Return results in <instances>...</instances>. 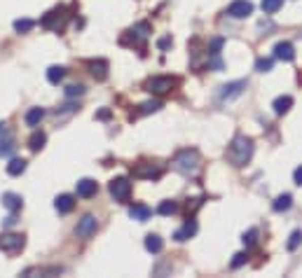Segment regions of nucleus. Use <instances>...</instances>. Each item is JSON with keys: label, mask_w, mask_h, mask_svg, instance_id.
Masks as SVG:
<instances>
[{"label": "nucleus", "mask_w": 302, "mask_h": 278, "mask_svg": "<svg viewBox=\"0 0 302 278\" xmlns=\"http://www.w3.org/2000/svg\"><path fill=\"white\" fill-rule=\"evenodd\" d=\"M253 157V140L246 136H237L227 147V159L232 166H246Z\"/></svg>", "instance_id": "1"}, {"label": "nucleus", "mask_w": 302, "mask_h": 278, "mask_svg": "<svg viewBox=\"0 0 302 278\" xmlns=\"http://www.w3.org/2000/svg\"><path fill=\"white\" fill-rule=\"evenodd\" d=\"M199 152L197 150H181L174 159V169L183 176H197L199 171Z\"/></svg>", "instance_id": "2"}, {"label": "nucleus", "mask_w": 302, "mask_h": 278, "mask_svg": "<svg viewBox=\"0 0 302 278\" xmlns=\"http://www.w3.org/2000/svg\"><path fill=\"white\" fill-rule=\"evenodd\" d=\"M174 87H178V80L176 77H166V75H157V77L145 80L143 89L148 94H155V96H162V94H169Z\"/></svg>", "instance_id": "3"}, {"label": "nucleus", "mask_w": 302, "mask_h": 278, "mask_svg": "<svg viewBox=\"0 0 302 278\" xmlns=\"http://www.w3.org/2000/svg\"><path fill=\"white\" fill-rule=\"evenodd\" d=\"M108 192L110 196L115 201H120V204H127L129 196H131V182H129V178L120 176V178H113L108 185Z\"/></svg>", "instance_id": "4"}, {"label": "nucleus", "mask_w": 302, "mask_h": 278, "mask_svg": "<svg viewBox=\"0 0 302 278\" xmlns=\"http://www.w3.org/2000/svg\"><path fill=\"white\" fill-rule=\"evenodd\" d=\"M26 246V236L24 234H3L0 236V250L7 255H17L21 253Z\"/></svg>", "instance_id": "5"}, {"label": "nucleus", "mask_w": 302, "mask_h": 278, "mask_svg": "<svg viewBox=\"0 0 302 278\" xmlns=\"http://www.w3.org/2000/svg\"><path fill=\"white\" fill-rule=\"evenodd\" d=\"M98 229V222L94 215H85L82 220H78V224H75V234L80 236V239H91V236L96 234Z\"/></svg>", "instance_id": "6"}, {"label": "nucleus", "mask_w": 302, "mask_h": 278, "mask_svg": "<svg viewBox=\"0 0 302 278\" xmlns=\"http://www.w3.org/2000/svg\"><path fill=\"white\" fill-rule=\"evenodd\" d=\"M227 14H230L232 19H246L248 14H253V5H251L248 0H234V3H230V7H227Z\"/></svg>", "instance_id": "7"}, {"label": "nucleus", "mask_w": 302, "mask_h": 278, "mask_svg": "<svg viewBox=\"0 0 302 278\" xmlns=\"http://www.w3.org/2000/svg\"><path fill=\"white\" fill-rule=\"evenodd\" d=\"M246 89V80H237V82H227V85L220 89V98L223 101H232V98L242 96V91Z\"/></svg>", "instance_id": "8"}, {"label": "nucleus", "mask_w": 302, "mask_h": 278, "mask_svg": "<svg viewBox=\"0 0 302 278\" xmlns=\"http://www.w3.org/2000/svg\"><path fill=\"white\" fill-rule=\"evenodd\" d=\"M75 189H78V196H82V199H91V196L98 192V185H96V180H91V178H82V180H78Z\"/></svg>", "instance_id": "9"}, {"label": "nucleus", "mask_w": 302, "mask_h": 278, "mask_svg": "<svg viewBox=\"0 0 302 278\" xmlns=\"http://www.w3.org/2000/svg\"><path fill=\"white\" fill-rule=\"evenodd\" d=\"M87 68H89V73L94 75V80H98V82H103V80L108 77V61H106V59L89 61Z\"/></svg>", "instance_id": "10"}, {"label": "nucleus", "mask_w": 302, "mask_h": 278, "mask_svg": "<svg viewBox=\"0 0 302 278\" xmlns=\"http://www.w3.org/2000/svg\"><path fill=\"white\" fill-rule=\"evenodd\" d=\"M274 59L293 61L295 59V47H293L290 43H277V47H274Z\"/></svg>", "instance_id": "11"}, {"label": "nucleus", "mask_w": 302, "mask_h": 278, "mask_svg": "<svg viewBox=\"0 0 302 278\" xmlns=\"http://www.w3.org/2000/svg\"><path fill=\"white\" fill-rule=\"evenodd\" d=\"M3 206H5L10 213H17V211H21V206H24V201H21V196L19 194H14V192H5L3 194Z\"/></svg>", "instance_id": "12"}, {"label": "nucleus", "mask_w": 302, "mask_h": 278, "mask_svg": "<svg viewBox=\"0 0 302 278\" xmlns=\"http://www.w3.org/2000/svg\"><path fill=\"white\" fill-rule=\"evenodd\" d=\"M133 176L152 180V178H159V176H162V171H159L157 166H152V164H141V166H136V169H133Z\"/></svg>", "instance_id": "13"}, {"label": "nucleus", "mask_w": 302, "mask_h": 278, "mask_svg": "<svg viewBox=\"0 0 302 278\" xmlns=\"http://www.w3.org/2000/svg\"><path fill=\"white\" fill-rule=\"evenodd\" d=\"M54 208L59 213H71L75 208V196L73 194H59L54 199Z\"/></svg>", "instance_id": "14"}, {"label": "nucleus", "mask_w": 302, "mask_h": 278, "mask_svg": "<svg viewBox=\"0 0 302 278\" xmlns=\"http://www.w3.org/2000/svg\"><path fill=\"white\" fill-rule=\"evenodd\" d=\"M197 234V222H194V220H187L185 224H183V229H178L174 234V239L178 243H183V241H187V239H190V236H194Z\"/></svg>", "instance_id": "15"}, {"label": "nucleus", "mask_w": 302, "mask_h": 278, "mask_svg": "<svg viewBox=\"0 0 302 278\" xmlns=\"http://www.w3.org/2000/svg\"><path fill=\"white\" fill-rule=\"evenodd\" d=\"M150 215H152V211L148 208V206H143V204H133L131 208H129V218L139 220V222H145Z\"/></svg>", "instance_id": "16"}, {"label": "nucleus", "mask_w": 302, "mask_h": 278, "mask_svg": "<svg viewBox=\"0 0 302 278\" xmlns=\"http://www.w3.org/2000/svg\"><path fill=\"white\" fill-rule=\"evenodd\" d=\"M45 143H47V136H45L43 131H33V136L28 138V150L30 152H40L45 147Z\"/></svg>", "instance_id": "17"}, {"label": "nucleus", "mask_w": 302, "mask_h": 278, "mask_svg": "<svg viewBox=\"0 0 302 278\" xmlns=\"http://www.w3.org/2000/svg\"><path fill=\"white\" fill-rule=\"evenodd\" d=\"M162 248H164V241L157 234L145 236V250H148V253H162Z\"/></svg>", "instance_id": "18"}, {"label": "nucleus", "mask_w": 302, "mask_h": 278, "mask_svg": "<svg viewBox=\"0 0 302 278\" xmlns=\"http://www.w3.org/2000/svg\"><path fill=\"white\" fill-rule=\"evenodd\" d=\"M272 108H274V112H277V115H286V112L293 108V98H290V96H279L277 101H274Z\"/></svg>", "instance_id": "19"}, {"label": "nucleus", "mask_w": 302, "mask_h": 278, "mask_svg": "<svg viewBox=\"0 0 302 278\" xmlns=\"http://www.w3.org/2000/svg\"><path fill=\"white\" fill-rule=\"evenodd\" d=\"M43 117H45L43 108H30L28 112H26V124H28V127H38V124L43 122Z\"/></svg>", "instance_id": "20"}, {"label": "nucleus", "mask_w": 302, "mask_h": 278, "mask_svg": "<svg viewBox=\"0 0 302 278\" xmlns=\"http://www.w3.org/2000/svg\"><path fill=\"white\" fill-rule=\"evenodd\" d=\"M61 17H63V10H52V12H47V14H45L40 24H43L45 28L56 30V24H54V21H56V19H61Z\"/></svg>", "instance_id": "21"}, {"label": "nucleus", "mask_w": 302, "mask_h": 278, "mask_svg": "<svg viewBox=\"0 0 302 278\" xmlns=\"http://www.w3.org/2000/svg\"><path fill=\"white\" fill-rule=\"evenodd\" d=\"M290 206H293V196H290V194H281V196H277V201L272 204V208L277 213H284V211H288Z\"/></svg>", "instance_id": "22"}, {"label": "nucleus", "mask_w": 302, "mask_h": 278, "mask_svg": "<svg viewBox=\"0 0 302 278\" xmlns=\"http://www.w3.org/2000/svg\"><path fill=\"white\" fill-rule=\"evenodd\" d=\"M63 75H66V68H61V66L47 68V80L52 82V85H59L61 80H63Z\"/></svg>", "instance_id": "23"}, {"label": "nucleus", "mask_w": 302, "mask_h": 278, "mask_svg": "<svg viewBox=\"0 0 302 278\" xmlns=\"http://www.w3.org/2000/svg\"><path fill=\"white\" fill-rule=\"evenodd\" d=\"M24 171H26V159H12L7 164V173L10 176H21Z\"/></svg>", "instance_id": "24"}, {"label": "nucleus", "mask_w": 302, "mask_h": 278, "mask_svg": "<svg viewBox=\"0 0 302 278\" xmlns=\"http://www.w3.org/2000/svg\"><path fill=\"white\" fill-rule=\"evenodd\" d=\"M176 211H178L176 201H162V204L157 206V213H159V215H174Z\"/></svg>", "instance_id": "25"}, {"label": "nucleus", "mask_w": 302, "mask_h": 278, "mask_svg": "<svg viewBox=\"0 0 302 278\" xmlns=\"http://www.w3.org/2000/svg\"><path fill=\"white\" fill-rule=\"evenodd\" d=\"M159 108H162V101H148V103H143V105H141L139 115H150V112H157Z\"/></svg>", "instance_id": "26"}, {"label": "nucleus", "mask_w": 302, "mask_h": 278, "mask_svg": "<svg viewBox=\"0 0 302 278\" xmlns=\"http://www.w3.org/2000/svg\"><path fill=\"white\" fill-rule=\"evenodd\" d=\"M33 26H36V21H30V19H17L14 21V30L17 33H28Z\"/></svg>", "instance_id": "27"}, {"label": "nucleus", "mask_w": 302, "mask_h": 278, "mask_svg": "<svg viewBox=\"0 0 302 278\" xmlns=\"http://www.w3.org/2000/svg\"><path fill=\"white\" fill-rule=\"evenodd\" d=\"M281 5H284V0H262V12H265V14H274Z\"/></svg>", "instance_id": "28"}, {"label": "nucleus", "mask_w": 302, "mask_h": 278, "mask_svg": "<svg viewBox=\"0 0 302 278\" xmlns=\"http://www.w3.org/2000/svg\"><path fill=\"white\" fill-rule=\"evenodd\" d=\"M300 243H302V231H300V229H295L293 234H290L288 246H286V248H288L290 253H293V250H297V246H300Z\"/></svg>", "instance_id": "29"}, {"label": "nucleus", "mask_w": 302, "mask_h": 278, "mask_svg": "<svg viewBox=\"0 0 302 278\" xmlns=\"http://www.w3.org/2000/svg\"><path fill=\"white\" fill-rule=\"evenodd\" d=\"M244 246H246V248H251V246H255V241H258V229H248L246 234H244Z\"/></svg>", "instance_id": "30"}, {"label": "nucleus", "mask_w": 302, "mask_h": 278, "mask_svg": "<svg viewBox=\"0 0 302 278\" xmlns=\"http://www.w3.org/2000/svg\"><path fill=\"white\" fill-rule=\"evenodd\" d=\"M12 150H14V140L12 138L0 140V157H7V154H10Z\"/></svg>", "instance_id": "31"}, {"label": "nucleus", "mask_w": 302, "mask_h": 278, "mask_svg": "<svg viewBox=\"0 0 302 278\" xmlns=\"http://www.w3.org/2000/svg\"><path fill=\"white\" fill-rule=\"evenodd\" d=\"M82 94H85V87H82V85L66 87V98H75V96H82Z\"/></svg>", "instance_id": "32"}, {"label": "nucleus", "mask_w": 302, "mask_h": 278, "mask_svg": "<svg viewBox=\"0 0 302 278\" xmlns=\"http://www.w3.org/2000/svg\"><path fill=\"white\" fill-rule=\"evenodd\" d=\"M274 66V61L272 59H258V63H255V68H258L260 73H270Z\"/></svg>", "instance_id": "33"}, {"label": "nucleus", "mask_w": 302, "mask_h": 278, "mask_svg": "<svg viewBox=\"0 0 302 278\" xmlns=\"http://www.w3.org/2000/svg\"><path fill=\"white\" fill-rule=\"evenodd\" d=\"M248 262V255L246 253H237L234 260H232V269H239V266H244Z\"/></svg>", "instance_id": "34"}, {"label": "nucleus", "mask_w": 302, "mask_h": 278, "mask_svg": "<svg viewBox=\"0 0 302 278\" xmlns=\"http://www.w3.org/2000/svg\"><path fill=\"white\" fill-rule=\"evenodd\" d=\"M220 47H223V37H216V40L211 43V54L218 56V54H220Z\"/></svg>", "instance_id": "35"}, {"label": "nucleus", "mask_w": 302, "mask_h": 278, "mask_svg": "<svg viewBox=\"0 0 302 278\" xmlns=\"http://www.w3.org/2000/svg\"><path fill=\"white\" fill-rule=\"evenodd\" d=\"M14 224H17V213H10V215H7L5 220H3V227H14Z\"/></svg>", "instance_id": "36"}, {"label": "nucleus", "mask_w": 302, "mask_h": 278, "mask_svg": "<svg viewBox=\"0 0 302 278\" xmlns=\"http://www.w3.org/2000/svg\"><path fill=\"white\" fill-rule=\"evenodd\" d=\"M202 206V199H192V204L187 201V211H194V208H199Z\"/></svg>", "instance_id": "37"}, {"label": "nucleus", "mask_w": 302, "mask_h": 278, "mask_svg": "<svg viewBox=\"0 0 302 278\" xmlns=\"http://www.w3.org/2000/svg\"><path fill=\"white\" fill-rule=\"evenodd\" d=\"M96 120H110V110H108V108L101 110V112L96 115Z\"/></svg>", "instance_id": "38"}, {"label": "nucleus", "mask_w": 302, "mask_h": 278, "mask_svg": "<svg viewBox=\"0 0 302 278\" xmlns=\"http://www.w3.org/2000/svg\"><path fill=\"white\" fill-rule=\"evenodd\" d=\"M293 178H295V185H302V166L300 169H295V176Z\"/></svg>", "instance_id": "39"}, {"label": "nucleus", "mask_w": 302, "mask_h": 278, "mask_svg": "<svg viewBox=\"0 0 302 278\" xmlns=\"http://www.w3.org/2000/svg\"><path fill=\"white\" fill-rule=\"evenodd\" d=\"M169 45H171V40H169V37H162V40H159V49H166Z\"/></svg>", "instance_id": "40"}, {"label": "nucleus", "mask_w": 302, "mask_h": 278, "mask_svg": "<svg viewBox=\"0 0 302 278\" xmlns=\"http://www.w3.org/2000/svg\"><path fill=\"white\" fill-rule=\"evenodd\" d=\"M3 131H5V124H3V122H0V133H3Z\"/></svg>", "instance_id": "41"}]
</instances>
